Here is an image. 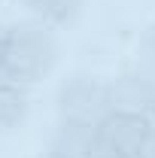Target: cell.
Returning a JSON list of instances; mask_svg holds the SVG:
<instances>
[{
  "instance_id": "6da1fadb",
  "label": "cell",
  "mask_w": 155,
  "mask_h": 158,
  "mask_svg": "<svg viewBox=\"0 0 155 158\" xmlns=\"http://www.w3.org/2000/svg\"><path fill=\"white\" fill-rule=\"evenodd\" d=\"M58 61V37L46 21H19L6 34V49L0 58V82L34 85L52 73Z\"/></svg>"
},
{
  "instance_id": "7a4b0ae2",
  "label": "cell",
  "mask_w": 155,
  "mask_h": 158,
  "mask_svg": "<svg viewBox=\"0 0 155 158\" xmlns=\"http://www.w3.org/2000/svg\"><path fill=\"white\" fill-rule=\"evenodd\" d=\"M58 122H76V125H100L110 116V94L107 79L97 73H73L58 85Z\"/></svg>"
},
{
  "instance_id": "3957f363",
  "label": "cell",
  "mask_w": 155,
  "mask_h": 158,
  "mask_svg": "<svg viewBox=\"0 0 155 158\" xmlns=\"http://www.w3.org/2000/svg\"><path fill=\"white\" fill-rule=\"evenodd\" d=\"M149 131V118L110 113L97 125V158H134L143 149Z\"/></svg>"
},
{
  "instance_id": "277c9868",
  "label": "cell",
  "mask_w": 155,
  "mask_h": 158,
  "mask_svg": "<svg viewBox=\"0 0 155 158\" xmlns=\"http://www.w3.org/2000/svg\"><path fill=\"white\" fill-rule=\"evenodd\" d=\"M107 94H110V113L140 118H152L155 113V76H149L140 67L119 73L116 79H107Z\"/></svg>"
},
{
  "instance_id": "5b68a950",
  "label": "cell",
  "mask_w": 155,
  "mask_h": 158,
  "mask_svg": "<svg viewBox=\"0 0 155 158\" xmlns=\"http://www.w3.org/2000/svg\"><path fill=\"white\" fill-rule=\"evenodd\" d=\"M46 152L52 158H97V128L76 125V122H58Z\"/></svg>"
},
{
  "instance_id": "8992f818",
  "label": "cell",
  "mask_w": 155,
  "mask_h": 158,
  "mask_svg": "<svg viewBox=\"0 0 155 158\" xmlns=\"http://www.w3.org/2000/svg\"><path fill=\"white\" fill-rule=\"evenodd\" d=\"M27 116V91L12 82H0V134L19 128Z\"/></svg>"
},
{
  "instance_id": "52a82bcc",
  "label": "cell",
  "mask_w": 155,
  "mask_h": 158,
  "mask_svg": "<svg viewBox=\"0 0 155 158\" xmlns=\"http://www.w3.org/2000/svg\"><path fill=\"white\" fill-rule=\"evenodd\" d=\"M82 6H85V0H34L31 3V9L46 24H67L82 12Z\"/></svg>"
},
{
  "instance_id": "ba28073f",
  "label": "cell",
  "mask_w": 155,
  "mask_h": 158,
  "mask_svg": "<svg viewBox=\"0 0 155 158\" xmlns=\"http://www.w3.org/2000/svg\"><path fill=\"white\" fill-rule=\"evenodd\" d=\"M137 58H140V70H146L149 76H155V24H149L140 37L137 46Z\"/></svg>"
},
{
  "instance_id": "9c48e42d",
  "label": "cell",
  "mask_w": 155,
  "mask_h": 158,
  "mask_svg": "<svg viewBox=\"0 0 155 158\" xmlns=\"http://www.w3.org/2000/svg\"><path fill=\"white\" fill-rule=\"evenodd\" d=\"M6 34H9V27L0 24V58H3V49H6Z\"/></svg>"
},
{
  "instance_id": "30bf717a",
  "label": "cell",
  "mask_w": 155,
  "mask_h": 158,
  "mask_svg": "<svg viewBox=\"0 0 155 158\" xmlns=\"http://www.w3.org/2000/svg\"><path fill=\"white\" fill-rule=\"evenodd\" d=\"M19 3H24V6H31V3H34V0H19Z\"/></svg>"
},
{
  "instance_id": "8fae6325",
  "label": "cell",
  "mask_w": 155,
  "mask_h": 158,
  "mask_svg": "<svg viewBox=\"0 0 155 158\" xmlns=\"http://www.w3.org/2000/svg\"><path fill=\"white\" fill-rule=\"evenodd\" d=\"M43 158H52V155H49V152H46V155H43Z\"/></svg>"
}]
</instances>
